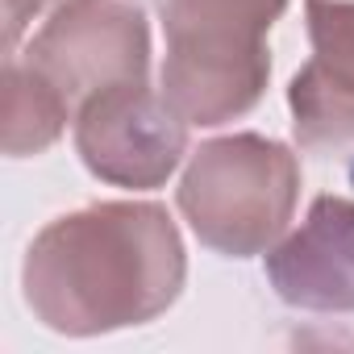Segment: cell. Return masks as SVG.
<instances>
[{
	"instance_id": "cell-1",
	"label": "cell",
	"mask_w": 354,
	"mask_h": 354,
	"mask_svg": "<svg viewBox=\"0 0 354 354\" xmlns=\"http://www.w3.org/2000/svg\"><path fill=\"white\" fill-rule=\"evenodd\" d=\"M184 288V246L158 205H92L46 225L26 259V300L59 333L158 317Z\"/></svg>"
},
{
	"instance_id": "cell-2",
	"label": "cell",
	"mask_w": 354,
	"mask_h": 354,
	"mask_svg": "<svg viewBox=\"0 0 354 354\" xmlns=\"http://www.w3.org/2000/svg\"><path fill=\"white\" fill-rule=\"evenodd\" d=\"M288 0H158L167 30L162 96L192 125L250 113L267 88V30Z\"/></svg>"
},
{
	"instance_id": "cell-3",
	"label": "cell",
	"mask_w": 354,
	"mask_h": 354,
	"mask_svg": "<svg viewBox=\"0 0 354 354\" xmlns=\"http://www.w3.org/2000/svg\"><path fill=\"white\" fill-rule=\"evenodd\" d=\"M296 192L300 167L288 146L259 133H234L196 150L180 184V209L205 246L246 259L283 234Z\"/></svg>"
},
{
	"instance_id": "cell-4",
	"label": "cell",
	"mask_w": 354,
	"mask_h": 354,
	"mask_svg": "<svg viewBox=\"0 0 354 354\" xmlns=\"http://www.w3.org/2000/svg\"><path fill=\"white\" fill-rule=\"evenodd\" d=\"M75 146L92 175L117 188H158L180 167L188 121L146 80L113 84L75 109Z\"/></svg>"
},
{
	"instance_id": "cell-5",
	"label": "cell",
	"mask_w": 354,
	"mask_h": 354,
	"mask_svg": "<svg viewBox=\"0 0 354 354\" xmlns=\"http://www.w3.org/2000/svg\"><path fill=\"white\" fill-rule=\"evenodd\" d=\"M26 59L71 100V109H80L113 84L146 80L150 34L142 13L125 0H67L42 26Z\"/></svg>"
},
{
	"instance_id": "cell-6",
	"label": "cell",
	"mask_w": 354,
	"mask_h": 354,
	"mask_svg": "<svg viewBox=\"0 0 354 354\" xmlns=\"http://www.w3.org/2000/svg\"><path fill=\"white\" fill-rule=\"evenodd\" d=\"M313 59L288 88L296 138L313 154L354 150V0L308 5Z\"/></svg>"
},
{
	"instance_id": "cell-7",
	"label": "cell",
	"mask_w": 354,
	"mask_h": 354,
	"mask_svg": "<svg viewBox=\"0 0 354 354\" xmlns=\"http://www.w3.org/2000/svg\"><path fill=\"white\" fill-rule=\"evenodd\" d=\"M267 275L296 308L354 313V201H313L308 221L267 254Z\"/></svg>"
},
{
	"instance_id": "cell-8",
	"label": "cell",
	"mask_w": 354,
	"mask_h": 354,
	"mask_svg": "<svg viewBox=\"0 0 354 354\" xmlns=\"http://www.w3.org/2000/svg\"><path fill=\"white\" fill-rule=\"evenodd\" d=\"M71 100L30 63L5 59V150L9 154H42L67 125Z\"/></svg>"
},
{
	"instance_id": "cell-9",
	"label": "cell",
	"mask_w": 354,
	"mask_h": 354,
	"mask_svg": "<svg viewBox=\"0 0 354 354\" xmlns=\"http://www.w3.org/2000/svg\"><path fill=\"white\" fill-rule=\"evenodd\" d=\"M42 9V0H5V46L13 50V42L21 38V30L34 21V13Z\"/></svg>"
},
{
	"instance_id": "cell-10",
	"label": "cell",
	"mask_w": 354,
	"mask_h": 354,
	"mask_svg": "<svg viewBox=\"0 0 354 354\" xmlns=\"http://www.w3.org/2000/svg\"><path fill=\"white\" fill-rule=\"evenodd\" d=\"M308 5H333V0H308Z\"/></svg>"
},
{
	"instance_id": "cell-11",
	"label": "cell",
	"mask_w": 354,
	"mask_h": 354,
	"mask_svg": "<svg viewBox=\"0 0 354 354\" xmlns=\"http://www.w3.org/2000/svg\"><path fill=\"white\" fill-rule=\"evenodd\" d=\"M59 5H67V0H59Z\"/></svg>"
}]
</instances>
